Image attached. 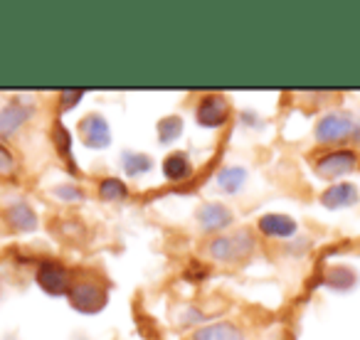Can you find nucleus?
I'll list each match as a JSON object with an SVG mask.
<instances>
[{"label":"nucleus","instance_id":"9","mask_svg":"<svg viewBox=\"0 0 360 340\" xmlns=\"http://www.w3.org/2000/svg\"><path fill=\"white\" fill-rule=\"evenodd\" d=\"M232 212L230 207L220 205V202H205V205L198 210V222L205 232H220L225 227L232 225Z\"/></svg>","mask_w":360,"mask_h":340},{"label":"nucleus","instance_id":"23","mask_svg":"<svg viewBox=\"0 0 360 340\" xmlns=\"http://www.w3.org/2000/svg\"><path fill=\"white\" fill-rule=\"evenodd\" d=\"M82 96H84V91H77V89H65V91H62V96H60V99L65 101V104H62V109H72V106H75L77 101L82 99Z\"/></svg>","mask_w":360,"mask_h":340},{"label":"nucleus","instance_id":"14","mask_svg":"<svg viewBox=\"0 0 360 340\" xmlns=\"http://www.w3.org/2000/svg\"><path fill=\"white\" fill-rule=\"evenodd\" d=\"M191 173H193V163H191V158H188V153L175 150V153H170L168 158L163 160V176L168 178V181H186Z\"/></svg>","mask_w":360,"mask_h":340},{"label":"nucleus","instance_id":"8","mask_svg":"<svg viewBox=\"0 0 360 340\" xmlns=\"http://www.w3.org/2000/svg\"><path fill=\"white\" fill-rule=\"evenodd\" d=\"M360 200V192L353 183H335L328 190L321 192V205L328 207V210H343L350 207Z\"/></svg>","mask_w":360,"mask_h":340},{"label":"nucleus","instance_id":"3","mask_svg":"<svg viewBox=\"0 0 360 340\" xmlns=\"http://www.w3.org/2000/svg\"><path fill=\"white\" fill-rule=\"evenodd\" d=\"M355 163H358V155L353 150H333V153H326L323 158H319L316 173L323 181H335V178L350 173L355 168Z\"/></svg>","mask_w":360,"mask_h":340},{"label":"nucleus","instance_id":"6","mask_svg":"<svg viewBox=\"0 0 360 340\" xmlns=\"http://www.w3.org/2000/svg\"><path fill=\"white\" fill-rule=\"evenodd\" d=\"M37 284L50 296L70 294V289H72L70 271L60 264H52V261H47V264H42L40 269H37Z\"/></svg>","mask_w":360,"mask_h":340},{"label":"nucleus","instance_id":"13","mask_svg":"<svg viewBox=\"0 0 360 340\" xmlns=\"http://www.w3.org/2000/svg\"><path fill=\"white\" fill-rule=\"evenodd\" d=\"M259 232L266 237H279L286 240L296 232V222L289 215H264L259 217Z\"/></svg>","mask_w":360,"mask_h":340},{"label":"nucleus","instance_id":"20","mask_svg":"<svg viewBox=\"0 0 360 340\" xmlns=\"http://www.w3.org/2000/svg\"><path fill=\"white\" fill-rule=\"evenodd\" d=\"M15 168H18L15 155L0 143V178H11L13 173H15Z\"/></svg>","mask_w":360,"mask_h":340},{"label":"nucleus","instance_id":"1","mask_svg":"<svg viewBox=\"0 0 360 340\" xmlns=\"http://www.w3.org/2000/svg\"><path fill=\"white\" fill-rule=\"evenodd\" d=\"M252 249H255L252 232L240 230L230 237H215V240L210 242V247H207V254H210V259L222 261V264H230V261L250 256Z\"/></svg>","mask_w":360,"mask_h":340},{"label":"nucleus","instance_id":"21","mask_svg":"<svg viewBox=\"0 0 360 340\" xmlns=\"http://www.w3.org/2000/svg\"><path fill=\"white\" fill-rule=\"evenodd\" d=\"M55 197H60V200H65V202H79V200H84V190L82 188H77V185H57L55 190Z\"/></svg>","mask_w":360,"mask_h":340},{"label":"nucleus","instance_id":"12","mask_svg":"<svg viewBox=\"0 0 360 340\" xmlns=\"http://www.w3.org/2000/svg\"><path fill=\"white\" fill-rule=\"evenodd\" d=\"M30 116V109L22 104H8L6 109L0 111V138L13 136Z\"/></svg>","mask_w":360,"mask_h":340},{"label":"nucleus","instance_id":"11","mask_svg":"<svg viewBox=\"0 0 360 340\" xmlns=\"http://www.w3.org/2000/svg\"><path fill=\"white\" fill-rule=\"evenodd\" d=\"M193 340H247V338L235 323L220 320V323H210L205 328H200L193 335Z\"/></svg>","mask_w":360,"mask_h":340},{"label":"nucleus","instance_id":"16","mask_svg":"<svg viewBox=\"0 0 360 340\" xmlns=\"http://www.w3.org/2000/svg\"><path fill=\"white\" fill-rule=\"evenodd\" d=\"M121 168L129 178H136L141 173H148L153 168V160L146 153H136V150H124L121 153Z\"/></svg>","mask_w":360,"mask_h":340},{"label":"nucleus","instance_id":"7","mask_svg":"<svg viewBox=\"0 0 360 340\" xmlns=\"http://www.w3.org/2000/svg\"><path fill=\"white\" fill-rule=\"evenodd\" d=\"M70 301L79 313H99L106 306V294L94 284H77L70 289Z\"/></svg>","mask_w":360,"mask_h":340},{"label":"nucleus","instance_id":"18","mask_svg":"<svg viewBox=\"0 0 360 340\" xmlns=\"http://www.w3.org/2000/svg\"><path fill=\"white\" fill-rule=\"evenodd\" d=\"M155 131H158L160 143H173V140L183 133V119H180V116H165V119L158 121Z\"/></svg>","mask_w":360,"mask_h":340},{"label":"nucleus","instance_id":"5","mask_svg":"<svg viewBox=\"0 0 360 340\" xmlns=\"http://www.w3.org/2000/svg\"><path fill=\"white\" fill-rule=\"evenodd\" d=\"M79 136L86 148H106L111 143V129L101 114H89L79 121Z\"/></svg>","mask_w":360,"mask_h":340},{"label":"nucleus","instance_id":"22","mask_svg":"<svg viewBox=\"0 0 360 340\" xmlns=\"http://www.w3.org/2000/svg\"><path fill=\"white\" fill-rule=\"evenodd\" d=\"M55 140H57V148H60V153H65L67 163L72 165V153H70V133H67V129L62 124L55 126Z\"/></svg>","mask_w":360,"mask_h":340},{"label":"nucleus","instance_id":"10","mask_svg":"<svg viewBox=\"0 0 360 340\" xmlns=\"http://www.w3.org/2000/svg\"><path fill=\"white\" fill-rule=\"evenodd\" d=\"M6 220H8V225H11L13 230H18V232L37 230L35 210H32V207L27 205V202H22V200L13 202V205L8 207V210H6Z\"/></svg>","mask_w":360,"mask_h":340},{"label":"nucleus","instance_id":"2","mask_svg":"<svg viewBox=\"0 0 360 340\" xmlns=\"http://www.w3.org/2000/svg\"><path fill=\"white\" fill-rule=\"evenodd\" d=\"M350 136H360L358 121H353V116L340 114H326L323 119L316 124V140L319 143H340V140H348Z\"/></svg>","mask_w":360,"mask_h":340},{"label":"nucleus","instance_id":"4","mask_svg":"<svg viewBox=\"0 0 360 340\" xmlns=\"http://www.w3.org/2000/svg\"><path fill=\"white\" fill-rule=\"evenodd\" d=\"M195 119H198V124L205 126V129H217V126H222L230 119V101L220 94L205 96V99L200 101V106H198Z\"/></svg>","mask_w":360,"mask_h":340},{"label":"nucleus","instance_id":"15","mask_svg":"<svg viewBox=\"0 0 360 340\" xmlns=\"http://www.w3.org/2000/svg\"><path fill=\"white\" fill-rule=\"evenodd\" d=\"M245 183H247V170L237 168V165L220 170V176H217V188H220L222 192H227V195L240 192L242 188H245Z\"/></svg>","mask_w":360,"mask_h":340},{"label":"nucleus","instance_id":"17","mask_svg":"<svg viewBox=\"0 0 360 340\" xmlns=\"http://www.w3.org/2000/svg\"><path fill=\"white\" fill-rule=\"evenodd\" d=\"M358 281V274H355L350 266H333V269L326 271V284L335 291H348L355 286Z\"/></svg>","mask_w":360,"mask_h":340},{"label":"nucleus","instance_id":"19","mask_svg":"<svg viewBox=\"0 0 360 340\" xmlns=\"http://www.w3.org/2000/svg\"><path fill=\"white\" fill-rule=\"evenodd\" d=\"M126 195H129V188H126L124 181H119V178H106V181H101V185H99L101 200L116 202V200H124Z\"/></svg>","mask_w":360,"mask_h":340}]
</instances>
